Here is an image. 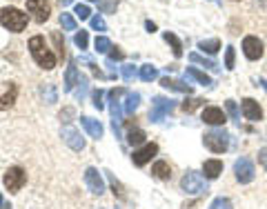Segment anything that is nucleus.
Returning a JSON list of instances; mask_svg holds the SVG:
<instances>
[{"label": "nucleus", "instance_id": "obj_19", "mask_svg": "<svg viewBox=\"0 0 267 209\" xmlns=\"http://www.w3.org/2000/svg\"><path fill=\"white\" fill-rule=\"evenodd\" d=\"M151 173H154L156 178H160V180H169V178H172V167H169L165 160H158V163L151 167Z\"/></svg>", "mask_w": 267, "mask_h": 209}, {"label": "nucleus", "instance_id": "obj_9", "mask_svg": "<svg viewBox=\"0 0 267 209\" xmlns=\"http://www.w3.org/2000/svg\"><path fill=\"white\" fill-rule=\"evenodd\" d=\"M240 109H243L245 118L252 120V123H256V120L263 118V111H261V107H258V102L254 100V98H245L243 105H240Z\"/></svg>", "mask_w": 267, "mask_h": 209}, {"label": "nucleus", "instance_id": "obj_45", "mask_svg": "<svg viewBox=\"0 0 267 209\" xmlns=\"http://www.w3.org/2000/svg\"><path fill=\"white\" fill-rule=\"evenodd\" d=\"M58 2H60L62 7H67V4H71V2H74V0H58Z\"/></svg>", "mask_w": 267, "mask_h": 209}, {"label": "nucleus", "instance_id": "obj_7", "mask_svg": "<svg viewBox=\"0 0 267 209\" xmlns=\"http://www.w3.org/2000/svg\"><path fill=\"white\" fill-rule=\"evenodd\" d=\"M156 154H158V145H156V142H147L142 149L134 151L132 160H134V165H136V167H145V165L149 163V160L154 158Z\"/></svg>", "mask_w": 267, "mask_h": 209}, {"label": "nucleus", "instance_id": "obj_25", "mask_svg": "<svg viewBox=\"0 0 267 209\" xmlns=\"http://www.w3.org/2000/svg\"><path fill=\"white\" fill-rule=\"evenodd\" d=\"M145 131H142V129H132V131L127 133V142L129 145H142V142H145Z\"/></svg>", "mask_w": 267, "mask_h": 209}, {"label": "nucleus", "instance_id": "obj_37", "mask_svg": "<svg viewBox=\"0 0 267 209\" xmlns=\"http://www.w3.org/2000/svg\"><path fill=\"white\" fill-rule=\"evenodd\" d=\"M234 60H236L234 47H227L225 49V67H227V69H234Z\"/></svg>", "mask_w": 267, "mask_h": 209}, {"label": "nucleus", "instance_id": "obj_24", "mask_svg": "<svg viewBox=\"0 0 267 209\" xmlns=\"http://www.w3.org/2000/svg\"><path fill=\"white\" fill-rule=\"evenodd\" d=\"M198 49H203V51H207V53H216L218 49H221V40H218V38L200 40V42H198Z\"/></svg>", "mask_w": 267, "mask_h": 209}, {"label": "nucleus", "instance_id": "obj_5", "mask_svg": "<svg viewBox=\"0 0 267 209\" xmlns=\"http://www.w3.org/2000/svg\"><path fill=\"white\" fill-rule=\"evenodd\" d=\"M27 11L34 13L36 22H44L51 13V4L49 0H27Z\"/></svg>", "mask_w": 267, "mask_h": 209}, {"label": "nucleus", "instance_id": "obj_34", "mask_svg": "<svg viewBox=\"0 0 267 209\" xmlns=\"http://www.w3.org/2000/svg\"><path fill=\"white\" fill-rule=\"evenodd\" d=\"M120 74H123V78L127 80V83H132V80L136 78V67H134V65H123Z\"/></svg>", "mask_w": 267, "mask_h": 209}, {"label": "nucleus", "instance_id": "obj_46", "mask_svg": "<svg viewBox=\"0 0 267 209\" xmlns=\"http://www.w3.org/2000/svg\"><path fill=\"white\" fill-rule=\"evenodd\" d=\"M4 209H11V207H4Z\"/></svg>", "mask_w": 267, "mask_h": 209}, {"label": "nucleus", "instance_id": "obj_15", "mask_svg": "<svg viewBox=\"0 0 267 209\" xmlns=\"http://www.w3.org/2000/svg\"><path fill=\"white\" fill-rule=\"evenodd\" d=\"M203 173L207 178H218L222 173V163L221 160H205V165H203Z\"/></svg>", "mask_w": 267, "mask_h": 209}, {"label": "nucleus", "instance_id": "obj_6", "mask_svg": "<svg viewBox=\"0 0 267 209\" xmlns=\"http://www.w3.org/2000/svg\"><path fill=\"white\" fill-rule=\"evenodd\" d=\"M172 107H174V100L163 98V96H156L154 98V109H151V114H149L151 123H158V120H163L165 116L172 111Z\"/></svg>", "mask_w": 267, "mask_h": 209}, {"label": "nucleus", "instance_id": "obj_21", "mask_svg": "<svg viewBox=\"0 0 267 209\" xmlns=\"http://www.w3.org/2000/svg\"><path fill=\"white\" fill-rule=\"evenodd\" d=\"M163 38H165V42L172 47V51H174V56L176 58H180L182 56V44H180V40L176 38V34H172V31H165L163 34Z\"/></svg>", "mask_w": 267, "mask_h": 209}, {"label": "nucleus", "instance_id": "obj_29", "mask_svg": "<svg viewBox=\"0 0 267 209\" xmlns=\"http://www.w3.org/2000/svg\"><path fill=\"white\" fill-rule=\"evenodd\" d=\"M138 100H140V96L138 93H127V102H125V111L127 114H134V109L138 107Z\"/></svg>", "mask_w": 267, "mask_h": 209}, {"label": "nucleus", "instance_id": "obj_22", "mask_svg": "<svg viewBox=\"0 0 267 209\" xmlns=\"http://www.w3.org/2000/svg\"><path fill=\"white\" fill-rule=\"evenodd\" d=\"M158 78V69H156L154 65H142L140 67V80H145V83H151V80Z\"/></svg>", "mask_w": 267, "mask_h": 209}, {"label": "nucleus", "instance_id": "obj_12", "mask_svg": "<svg viewBox=\"0 0 267 209\" xmlns=\"http://www.w3.org/2000/svg\"><path fill=\"white\" fill-rule=\"evenodd\" d=\"M182 189L189 191V194H200L203 191V180H200L198 173L189 171L185 178H182Z\"/></svg>", "mask_w": 267, "mask_h": 209}, {"label": "nucleus", "instance_id": "obj_4", "mask_svg": "<svg viewBox=\"0 0 267 209\" xmlns=\"http://www.w3.org/2000/svg\"><path fill=\"white\" fill-rule=\"evenodd\" d=\"M25 180H27V173L22 167H9L7 173H4V178H2L4 187H7L11 194H16V191L25 185Z\"/></svg>", "mask_w": 267, "mask_h": 209}, {"label": "nucleus", "instance_id": "obj_44", "mask_svg": "<svg viewBox=\"0 0 267 209\" xmlns=\"http://www.w3.org/2000/svg\"><path fill=\"white\" fill-rule=\"evenodd\" d=\"M145 27H147V31H156V25H154L151 20H147V22H145Z\"/></svg>", "mask_w": 267, "mask_h": 209}, {"label": "nucleus", "instance_id": "obj_43", "mask_svg": "<svg viewBox=\"0 0 267 209\" xmlns=\"http://www.w3.org/2000/svg\"><path fill=\"white\" fill-rule=\"evenodd\" d=\"M116 4H118V2H116V0H111V2L100 4V9H102V11H114V9H116Z\"/></svg>", "mask_w": 267, "mask_h": 209}, {"label": "nucleus", "instance_id": "obj_17", "mask_svg": "<svg viewBox=\"0 0 267 209\" xmlns=\"http://www.w3.org/2000/svg\"><path fill=\"white\" fill-rule=\"evenodd\" d=\"M160 84L165 89H174V91H182V93H191V87L185 84L182 80H174V78H160Z\"/></svg>", "mask_w": 267, "mask_h": 209}, {"label": "nucleus", "instance_id": "obj_26", "mask_svg": "<svg viewBox=\"0 0 267 209\" xmlns=\"http://www.w3.org/2000/svg\"><path fill=\"white\" fill-rule=\"evenodd\" d=\"M93 47H96L98 53H107L111 49V42H109V38H105V36H96V42H93Z\"/></svg>", "mask_w": 267, "mask_h": 209}, {"label": "nucleus", "instance_id": "obj_36", "mask_svg": "<svg viewBox=\"0 0 267 209\" xmlns=\"http://www.w3.org/2000/svg\"><path fill=\"white\" fill-rule=\"evenodd\" d=\"M43 98H47L49 105L56 102V89H53V84H44V87H43Z\"/></svg>", "mask_w": 267, "mask_h": 209}, {"label": "nucleus", "instance_id": "obj_18", "mask_svg": "<svg viewBox=\"0 0 267 209\" xmlns=\"http://www.w3.org/2000/svg\"><path fill=\"white\" fill-rule=\"evenodd\" d=\"M78 71H76V62H69L67 67V74H65V91H71V89L78 84Z\"/></svg>", "mask_w": 267, "mask_h": 209}, {"label": "nucleus", "instance_id": "obj_41", "mask_svg": "<svg viewBox=\"0 0 267 209\" xmlns=\"http://www.w3.org/2000/svg\"><path fill=\"white\" fill-rule=\"evenodd\" d=\"M227 111H229L234 118H238V109H236V102L234 100H227Z\"/></svg>", "mask_w": 267, "mask_h": 209}, {"label": "nucleus", "instance_id": "obj_42", "mask_svg": "<svg viewBox=\"0 0 267 209\" xmlns=\"http://www.w3.org/2000/svg\"><path fill=\"white\" fill-rule=\"evenodd\" d=\"M258 160H261V165L267 169V147H263L261 154H258Z\"/></svg>", "mask_w": 267, "mask_h": 209}, {"label": "nucleus", "instance_id": "obj_14", "mask_svg": "<svg viewBox=\"0 0 267 209\" xmlns=\"http://www.w3.org/2000/svg\"><path fill=\"white\" fill-rule=\"evenodd\" d=\"M62 138H65V142L71 147V149H83V147H85V140L80 138V133L76 131L74 127H65V129H62Z\"/></svg>", "mask_w": 267, "mask_h": 209}, {"label": "nucleus", "instance_id": "obj_23", "mask_svg": "<svg viewBox=\"0 0 267 209\" xmlns=\"http://www.w3.org/2000/svg\"><path fill=\"white\" fill-rule=\"evenodd\" d=\"M187 76H189V78H194V80H198L200 84H212V78H209L205 71H198L196 67H189V69H187Z\"/></svg>", "mask_w": 267, "mask_h": 209}, {"label": "nucleus", "instance_id": "obj_28", "mask_svg": "<svg viewBox=\"0 0 267 209\" xmlns=\"http://www.w3.org/2000/svg\"><path fill=\"white\" fill-rule=\"evenodd\" d=\"M189 60L191 62H200L203 67H207V69H218V65L214 60H207V58H203L200 53H189Z\"/></svg>", "mask_w": 267, "mask_h": 209}, {"label": "nucleus", "instance_id": "obj_35", "mask_svg": "<svg viewBox=\"0 0 267 209\" xmlns=\"http://www.w3.org/2000/svg\"><path fill=\"white\" fill-rule=\"evenodd\" d=\"M102 96H105V91H102V89H93L91 100H93V107H96V109H102V107H105V102H102Z\"/></svg>", "mask_w": 267, "mask_h": 209}, {"label": "nucleus", "instance_id": "obj_1", "mask_svg": "<svg viewBox=\"0 0 267 209\" xmlns=\"http://www.w3.org/2000/svg\"><path fill=\"white\" fill-rule=\"evenodd\" d=\"M29 51H31V58H34L43 69L49 71V69L56 67V56H53L51 49L47 47V42H44L43 36H34V38L29 40Z\"/></svg>", "mask_w": 267, "mask_h": 209}, {"label": "nucleus", "instance_id": "obj_33", "mask_svg": "<svg viewBox=\"0 0 267 209\" xmlns=\"http://www.w3.org/2000/svg\"><path fill=\"white\" fill-rule=\"evenodd\" d=\"M74 42H76V47H78V49H87V42H89L87 31H80V34H76L74 36Z\"/></svg>", "mask_w": 267, "mask_h": 209}, {"label": "nucleus", "instance_id": "obj_11", "mask_svg": "<svg viewBox=\"0 0 267 209\" xmlns=\"http://www.w3.org/2000/svg\"><path fill=\"white\" fill-rule=\"evenodd\" d=\"M85 182H87V187L91 189V194L100 196L102 191H105V182H102L100 173H98L96 169H87V171H85Z\"/></svg>", "mask_w": 267, "mask_h": 209}, {"label": "nucleus", "instance_id": "obj_38", "mask_svg": "<svg viewBox=\"0 0 267 209\" xmlns=\"http://www.w3.org/2000/svg\"><path fill=\"white\" fill-rule=\"evenodd\" d=\"M209 209H231V203L227 198H216Z\"/></svg>", "mask_w": 267, "mask_h": 209}, {"label": "nucleus", "instance_id": "obj_16", "mask_svg": "<svg viewBox=\"0 0 267 209\" xmlns=\"http://www.w3.org/2000/svg\"><path fill=\"white\" fill-rule=\"evenodd\" d=\"M80 123H83V127L87 129L89 136H93V138H100V136H102V125L98 123V120H93V118H87V116H83V118H80Z\"/></svg>", "mask_w": 267, "mask_h": 209}, {"label": "nucleus", "instance_id": "obj_3", "mask_svg": "<svg viewBox=\"0 0 267 209\" xmlns=\"http://www.w3.org/2000/svg\"><path fill=\"white\" fill-rule=\"evenodd\" d=\"M227 133L225 131H209V133H205V138H203V142H205V147H207L209 151H214V154H222V151L229 147V140H227Z\"/></svg>", "mask_w": 267, "mask_h": 209}, {"label": "nucleus", "instance_id": "obj_13", "mask_svg": "<svg viewBox=\"0 0 267 209\" xmlns=\"http://www.w3.org/2000/svg\"><path fill=\"white\" fill-rule=\"evenodd\" d=\"M203 120L207 125H225V114H222V109H218V107H205L203 109Z\"/></svg>", "mask_w": 267, "mask_h": 209}, {"label": "nucleus", "instance_id": "obj_8", "mask_svg": "<svg viewBox=\"0 0 267 209\" xmlns=\"http://www.w3.org/2000/svg\"><path fill=\"white\" fill-rule=\"evenodd\" d=\"M243 53L249 60H258V58L263 56V42L256 36H247V38L243 40Z\"/></svg>", "mask_w": 267, "mask_h": 209}, {"label": "nucleus", "instance_id": "obj_31", "mask_svg": "<svg viewBox=\"0 0 267 209\" xmlns=\"http://www.w3.org/2000/svg\"><path fill=\"white\" fill-rule=\"evenodd\" d=\"M74 13H76V18H80V20H87V18L91 16V9H89L87 4H76Z\"/></svg>", "mask_w": 267, "mask_h": 209}, {"label": "nucleus", "instance_id": "obj_32", "mask_svg": "<svg viewBox=\"0 0 267 209\" xmlns=\"http://www.w3.org/2000/svg\"><path fill=\"white\" fill-rule=\"evenodd\" d=\"M87 76H80V80H78V89H76V98L78 100H83L85 98V93H87Z\"/></svg>", "mask_w": 267, "mask_h": 209}, {"label": "nucleus", "instance_id": "obj_20", "mask_svg": "<svg viewBox=\"0 0 267 209\" xmlns=\"http://www.w3.org/2000/svg\"><path fill=\"white\" fill-rule=\"evenodd\" d=\"M16 96H18V84L9 83V91L4 93V96H0V109H7V107H11L13 102H16Z\"/></svg>", "mask_w": 267, "mask_h": 209}, {"label": "nucleus", "instance_id": "obj_30", "mask_svg": "<svg viewBox=\"0 0 267 209\" xmlns=\"http://www.w3.org/2000/svg\"><path fill=\"white\" fill-rule=\"evenodd\" d=\"M203 102H205V100H200V98H191V100H185V102H182L180 109L185 111V114H191V111H194L196 107H200Z\"/></svg>", "mask_w": 267, "mask_h": 209}, {"label": "nucleus", "instance_id": "obj_10", "mask_svg": "<svg viewBox=\"0 0 267 209\" xmlns=\"http://www.w3.org/2000/svg\"><path fill=\"white\" fill-rule=\"evenodd\" d=\"M234 171H236V178H238L240 182H249L254 178V165L249 163L247 158H240V160H236Z\"/></svg>", "mask_w": 267, "mask_h": 209}, {"label": "nucleus", "instance_id": "obj_2", "mask_svg": "<svg viewBox=\"0 0 267 209\" xmlns=\"http://www.w3.org/2000/svg\"><path fill=\"white\" fill-rule=\"evenodd\" d=\"M27 20H29L27 13L20 11V9H16V7H2V9H0V25H2L4 29L13 31V34L25 31Z\"/></svg>", "mask_w": 267, "mask_h": 209}, {"label": "nucleus", "instance_id": "obj_39", "mask_svg": "<svg viewBox=\"0 0 267 209\" xmlns=\"http://www.w3.org/2000/svg\"><path fill=\"white\" fill-rule=\"evenodd\" d=\"M91 27H93V29H96V31H105V29H107L105 20H102L100 16H93V18H91Z\"/></svg>", "mask_w": 267, "mask_h": 209}, {"label": "nucleus", "instance_id": "obj_27", "mask_svg": "<svg viewBox=\"0 0 267 209\" xmlns=\"http://www.w3.org/2000/svg\"><path fill=\"white\" fill-rule=\"evenodd\" d=\"M60 25H62V29H65V31H76V18L71 16V13H65V11H62Z\"/></svg>", "mask_w": 267, "mask_h": 209}, {"label": "nucleus", "instance_id": "obj_40", "mask_svg": "<svg viewBox=\"0 0 267 209\" xmlns=\"http://www.w3.org/2000/svg\"><path fill=\"white\" fill-rule=\"evenodd\" d=\"M123 58H125V53L120 51L118 47H111V49H109V60H111V62H114V60H123Z\"/></svg>", "mask_w": 267, "mask_h": 209}]
</instances>
